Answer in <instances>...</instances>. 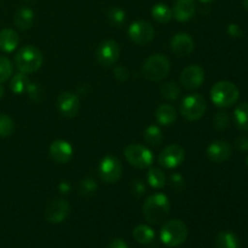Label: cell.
Wrapping results in <instances>:
<instances>
[{"mask_svg":"<svg viewBox=\"0 0 248 248\" xmlns=\"http://www.w3.org/2000/svg\"><path fill=\"white\" fill-rule=\"evenodd\" d=\"M171 210V202L165 194H154L144 201L143 215L147 222L153 225H159L169 216Z\"/></svg>","mask_w":248,"mask_h":248,"instance_id":"cell-1","label":"cell"},{"mask_svg":"<svg viewBox=\"0 0 248 248\" xmlns=\"http://www.w3.org/2000/svg\"><path fill=\"white\" fill-rule=\"evenodd\" d=\"M43 53L33 45H27L19 48L15 57V63H16L17 68L19 72L24 73V74H31V73L40 69V67L43 65Z\"/></svg>","mask_w":248,"mask_h":248,"instance_id":"cell-2","label":"cell"},{"mask_svg":"<svg viewBox=\"0 0 248 248\" xmlns=\"http://www.w3.org/2000/svg\"><path fill=\"white\" fill-rule=\"evenodd\" d=\"M188 237V228L179 219H172L165 223L160 232V239L166 246L178 247L184 244Z\"/></svg>","mask_w":248,"mask_h":248,"instance_id":"cell-3","label":"cell"},{"mask_svg":"<svg viewBox=\"0 0 248 248\" xmlns=\"http://www.w3.org/2000/svg\"><path fill=\"white\" fill-rule=\"evenodd\" d=\"M240 92L236 85L230 81H218L211 89V98L217 107L229 108L239 99Z\"/></svg>","mask_w":248,"mask_h":248,"instance_id":"cell-4","label":"cell"},{"mask_svg":"<svg viewBox=\"0 0 248 248\" xmlns=\"http://www.w3.org/2000/svg\"><path fill=\"white\" fill-rule=\"evenodd\" d=\"M171 63L165 55H152L145 60L142 72L145 79L150 81H160L169 75Z\"/></svg>","mask_w":248,"mask_h":248,"instance_id":"cell-5","label":"cell"},{"mask_svg":"<svg viewBox=\"0 0 248 248\" xmlns=\"http://www.w3.org/2000/svg\"><path fill=\"white\" fill-rule=\"evenodd\" d=\"M207 109V103L202 94L191 93L184 97L181 104V113L186 120L196 121L201 119Z\"/></svg>","mask_w":248,"mask_h":248,"instance_id":"cell-6","label":"cell"},{"mask_svg":"<svg viewBox=\"0 0 248 248\" xmlns=\"http://www.w3.org/2000/svg\"><path fill=\"white\" fill-rule=\"evenodd\" d=\"M99 178L107 184L116 183L123 176V165L120 160L113 155H107L101 160L98 166Z\"/></svg>","mask_w":248,"mask_h":248,"instance_id":"cell-7","label":"cell"},{"mask_svg":"<svg viewBox=\"0 0 248 248\" xmlns=\"http://www.w3.org/2000/svg\"><path fill=\"white\" fill-rule=\"evenodd\" d=\"M125 157L128 164L137 169H148L154 161L153 153L140 144H130L125 148Z\"/></svg>","mask_w":248,"mask_h":248,"instance_id":"cell-8","label":"cell"},{"mask_svg":"<svg viewBox=\"0 0 248 248\" xmlns=\"http://www.w3.org/2000/svg\"><path fill=\"white\" fill-rule=\"evenodd\" d=\"M120 56V46L114 40H104L98 45L96 58L103 67H111L115 64Z\"/></svg>","mask_w":248,"mask_h":248,"instance_id":"cell-9","label":"cell"},{"mask_svg":"<svg viewBox=\"0 0 248 248\" xmlns=\"http://www.w3.org/2000/svg\"><path fill=\"white\" fill-rule=\"evenodd\" d=\"M155 29L149 22L136 21L128 28V36L137 45H145L154 39Z\"/></svg>","mask_w":248,"mask_h":248,"instance_id":"cell-10","label":"cell"},{"mask_svg":"<svg viewBox=\"0 0 248 248\" xmlns=\"http://www.w3.org/2000/svg\"><path fill=\"white\" fill-rule=\"evenodd\" d=\"M186 159L184 148L178 144L167 145L159 155V164L165 169H176L179 165L183 164Z\"/></svg>","mask_w":248,"mask_h":248,"instance_id":"cell-11","label":"cell"},{"mask_svg":"<svg viewBox=\"0 0 248 248\" xmlns=\"http://www.w3.org/2000/svg\"><path fill=\"white\" fill-rule=\"evenodd\" d=\"M70 212V206L63 199H53L47 203L45 210V218L48 223L58 224L68 217Z\"/></svg>","mask_w":248,"mask_h":248,"instance_id":"cell-12","label":"cell"},{"mask_svg":"<svg viewBox=\"0 0 248 248\" xmlns=\"http://www.w3.org/2000/svg\"><path fill=\"white\" fill-rule=\"evenodd\" d=\"M57 108L65 118H74L80 109L79 97L72 91L62 92L57 98Z\"/></svg>","mask_w":248,"mask_h":248,"instance_id":"cell-13","label":"cell"},{"mask_svg":"<svg viewBox=\"0 0 248 248\" xmlns=\"http://www.w3.org/2000/svg\"><path fill=\"white\" fill-rule=\"evenodd\" d=\"M205 80V72L198 64L188 65L181 74V84L186 90H196L202 85Z\"/></svg>","mask_w":248,"mask_h":248,"instance_id":"cell-14","label":"cell"},{"mask_svg":"<svg viewBox=\"0 0 248 248\" xmlns=\"http://www.w3.org/2000/svg\"><path fill=\"white\" fill-rule=\"evenodd\" d=\"M206 154H207V157L212 162L222 164V162H225L232 156V147H230L227 140H217L208 145Z\"/></svg>","mask_w":248,"mask_h":248,"instance_id":"cell-15","label":"cell"},{"mask_svg":"<svg viewBox=\"0 0 248 248\" xmlns=\"http://www.w3.org/2000/svg\"><path fill=\"white\" fill-rule=\"evenodd\" d=\"M50 156L57 164H67L73 157V147L64 140H57L50 145Z\"/></svg>","mask_w":248,"mask_h":248,"instance_id":"cell-16","label":"cell"},{"mask_svg":"<svg viewBox=\"0 0 248 248\" xmlns=\"http://www.w3.org/2000/svg\"><path fill=\"white\" fill-rule=\"evenodd\" d=\"M195 47L193 38L186 33H178L171 39V50L174 55L179 57H186L190 55Z\"/></svg>","mask_w":248,"mask_h":248,"instance_id":"cell-17","label":"cell"},{"mask_svg":"<svg viewBox=\"0 0 248 248\" xmlns=\"http://www.w3.org/2000/svg\"><path fill=\"white\" fill-rule=\"evenodd\" d=\"M195 11V0H177L172 15L178 22H186L193 18Z\"/></svg>","mask_w":248,"mask_h":248,"instance_id":"cell-18","label":"cell"},{"mask_svg":"<svg viewBox=\"0 0 248 248\" xmlns=\"http://www.w3.org/2000/svg\"><path fill=\"white\" fill-rule=\"evenodd\" d=\"M19 43L18 34L14 29L5 28L0 31V50L4 52H12L17 48Z\"/></svg>","mask_w":248,"mask_h":248,"instance_id":"cell-19","label":"cell"},{"mask_svg":"<svg viewBox=\"0 0 248 248\" xmlns=\"http://www.w3.org/2000/svg\"><path fill=\"white\" fill-rule=\"evenodd\" d=\"M155 119L160 125L171 126L177 119V111L170 104H160L155 110Z\"/></svg>","mask_w":248,"mask_h":248,"instance_id":"cell-20","label":"cell"},{"mask_svg":"<svg viewBox=\"0 0 248 248\" xmlns=\"http://www.w3.org/2000/svg\"><path fill=\"white\" fill-rule=\"evenodd\" d=\"M15 26L19 31H27L31 28L34 23V12L27 6H21L15 14Z\"/></svg>","mask_w":248,"mask_h":248,"instance_id":"cell-21","label":"cell"},{"mask_svg":"<svg viewBox=\"0 0 248 248\" xmlns=\"http://www.w3.org/2000/svg\"><path fill=\"white\" fill-rule=\"evenodd\" d=\"M133 237H135V240L138 244L149 245L154 240L155 232L149 225L140 224L133 229Z\"/></svg>","mask_w":248,"mask_h":248,"instance_id":"cell-22","label":"cell"},{"mask_svg":"<svg viewBox=\"0 0 248 248\" xmlns=\"http://www.w3.org/2000/svg\"><path fill=\"white\" fill-rule=\"evenodd\" d=\"M217 248H240L239 237L230 232H222L216 237Z\"/></svg>","mask_w":248,"mask_h":248,"instance_id":"cell-23","label":"cell"},{"mask_svg":"<svg viewBox=\"0 0 248 248\" xmlns=\"http://www.w3.org/2000/svg\"><path fill=\"white\" fill-rule=\"evenodd\" d=\"M234 123L241 131H248V103H241L234 110Z\"/></svg>","mask_w":248,"mask_h":248,"instance_id":"cell-24","label":"cell"},{"mask_svg":"<svg viewBox=\"0 0 248 248\" xmlns=\"http://www.w3.org/2000/svg\"><path fill=\"white\" fill-rule=\"evenodd\" d=\"M29 84H31V81H29V78L27 77V74H24V73H18V74L15 75L11 79V81H10V89H11V91L14 92V93L22 94L24 93V92H27Z\"/></svg>","mask_w":248,"mask_h":248,"instance_id":"cell-25","label":"cell"},{"mask_svg":"<svg viewBox=\"0 0 248 248\" xmlns=\"http://www.w3.org/2000/svg\"><path fill=\"white\" fill-rule=\"evenodd\" d=\"M152 16L159 23H167L172 18V10L166 4L159 2V4L153 6Z\"/></svg>","mask_w":248,"mask_h":248,"instance_id":"cell-26","label":"cell"},{"mask_svg":"<svg viewBox=\"0 0 248 248\" xmlns=\"http://www.w3.org/2000/svg\"><path fill=\"white\" fill-rule=\"evenodd\" d=\"M144 140L147 144L152 145V147H157V145L161 144L162 140H164L161 128L156 125H150L144 132Z\"/></svg>","mask_w":248,"mask_h":248,"instance_id":"cell-27","label":"cell"},{"mask_svg":"<svg viewBox=\"0 0 248 248\" xmlns=\"http://www.w3.org/2000/svg\"><path fill=\"white\" fill-rule=\"evenodd\" d=\"M147 179L149 186L155 189H161L166 184V176L161 170L156 169V167H153L148 171Z\"/></svg>","mask_w":248,"mask_h":248,"instance_id":"cell-28","label":"cell"},{"mask_svg":"<svg viewBox=\"0 0 248 248\" xmlns=\"http://www.w3.org/2000/svg\"><path fill=\"white\" fill-rule=\"evenodd\" d=\"M107 19L113 27H121L126 22V14L120 7L113 6L107 11Z\"/></svg>","mask_w":248,"mask_h":248,"instance_id":"cell-29","label":"cell"},{"mask_svg":"<svg viewBox=\"0 0 248 248\" xmlns=\"http://www.w3.org/2000/svg\"><path fill=\"white\" fill-rule=\"evenodd\" d=\"M160 93L169 101H176L181 96V89L174 81H169L160 87Z\"/></svg>","mask_w":248,"mask_h":248,"instance_id":"cell-30","label":"cell"},{"mask_svg":"<svg viewBox=\"0 0 248 248\" xmlns=\"http://www.w3.org/2000/svg\"><path fill=\"white\" fill-rule=\"evenodd\" d=\"M15 132V123L6 114L0 113V137H9Z\"/></svg>","mask_w":248,"mask_h":248,"instance_id":"cell-31","label":"cell"},{"mask_svg":"<svg viewBox=\"0 0 248 248\" xmlns=\"http://www.w3.org/2000/svg\"><path fill=\"white\" fill-rule=\"evenodd\" d=\"M79 194L82 196H91L96 193L97 190V183L94 179L92 178H84L79 183L78 186Z\"/></svg>","mask_w":248,"mask_h":248,"instance_id":"cell-32","label":"cell"},{"mask_svg":"<svg viewBox=\"0 0 248 248\" xmlns=\"http://www.w3.org/2000/svg\"><path fill=\"white\" fill-rule=\"evenodd\" d=\"M230 124L229 114L227 111H218L213 118V127L217 131H224Z\"/></svg>","mask_w":248,"mask_h":248,"instance_id":"cell-33","label":"cell"},{"mask_svg":"<svg viewBox=\"0 0 248 248\" xmlns=\"http://www.w3.org/2000/svg\"><path fill=\"white\" fill-rule=\"evenodd\" d=\"M12 74V63L7 57L0 56V84L6 81Z\"/></svg>","mask_w":248,"mask_h":248,"instance_id":"cell-34","label":"cell"},{"mask_svg":"<svg viewBox=\"0 0 248 248\" xmlns=\"http://www.w3.org/2000/svg\"><path fill=\"white\" fill-rule=\"evenodd\" d=\"M27 93L29 94V98L31 101L35 102V103H39L43 99L44 90L40 86V84H33V82H31L28 86V90H27Z\"/></svg>","mask_w":248,"mask_h":248,"instance_id":"cell-35","label":"cell"},{"mask_svg":"<svg viewBox=\"0 0 248 248\" xmlns=\"http://www.w3.org/2000/svg\"><path fill=\"white\" fill-rule=\"evenodd\" d=\"M170 186L171 188H173L174 190L182 191L184 188H186V179L182 174L179 173H173L170 177Z\"/></svg>","mask_w":248,"mask_h":248,"instance_id":"cell-36","label":"cell"},{"mask_svg":"<svg viewBox=\"0 0 248 248\" xmlns=\"http://www.w3.org/2000/svg\"><path fill=\"white\" fill-rule=\"evenodd\" d=\"M130 189H131V193H132L135 196H137V198L142 196L143 194L145 193V190H147L145 184L143 183L140 179H133V181H131Z\"/></svg>","mask_w":248,"mask_h":248,"instance_id":"cell-37","label":"cell"},{"mask_svg":"<svg viewBox=\"0 0 248 248\" xmlns=\"http://www.w3.org/2000/svg\"><path fill=\"white\" fill-rule=\"evenodd\" d=\"M114 77L119 80V81H126L130 78V72L124 65H116L114 68Z\"/></svg>","mask_w":248,"mask_h":248,"instance_id":"cell-38","label":"cell"},{"mask_svg":"<svg viewBox=\"0 0 248 248\" xmlns=\"http://www.w3.org/2000/svg\"><path fill=\"white\" fill-rule=\"evenodd\" d=\"M235 148L241 153L248 152V136H240V137H237L235 140Z\"/></svg>","mask_w":248,"mask_h":248,"instance_id":"cell-39","label":"cell"},{"mask_svg":"<svg viewBox=\"0 0 248 248\" xmlns=\"http://www.w3.org/2000/svg\"><path fill=\"white\" fill-rule=\"evenodd\" d=\"M227 31H228V34L232 36V38L237 39V38H241V36L244 35V31H242L241 27L236 23H230L229 26H228Z\"/></svg>","mask_w":248,"mask_h":248,"instance_id":"cell-40","label":"cell"},{"mask_svg":"<svg viewBox=\"0 0 248 248\" xmlns=\"http://www.w3.org/2000/svg\"><path fill=\"white\" fill-rule=\"evenodd\" d=\"M108 248H128L127 244H126L124 240L121 239H114L111 240L110 244H109Z\"/></svg>","mask_w":248,"mask_h":248,"instance_id":"cell-41","label":"cell"},{"mask_svg":"<svg viewBox=\"0 0 248 248\" xmlns=\"http://www.w3.org/2000/svg\"><path fill=\"white\" fill-rule=\"evenodd\" d=\"M70 190H72V186H70L68 182L63 181L58 184V191H60L61 194H63V195H65V194H69Z\"/></svg>","mask_w":248,"mask_h":248,"instance_id":"cell-42","label":"cell"},{"mask_svg":"<svg viewBox=\"0 0 248 248\" xmlns=\"http://www.w3.org/2000/svg\"><path fill=\"white\" fill-rule=\"evenodd\" d=\"M242 6H244L245 10L248 11V0H242Z\"/></svg>","mask_w":248,"mask_h":248,"instance_id":"cell-43","label":"cell"},{"mask_svg":"<svg viewBox=\"0 0 248 248\" xmlns=\"http://www.w3.org/2000/svg\"><path fill=\"white\" fill-rule=\"evenodd\" d=\"M2 94H4V86H2L1 84H0V98L2 97Z\"/></svg>","mask_w":248,"mask_h":248,"instance_id":"cell-44","label":"cell"},{"mask_svg":"<svg viewBox=\"0 0 248 248\" xmlns=\"http://www.w3.org/2000/svg\"><path fill=\"white\" fill-rule=\"evenodd\" d=\"M200 1H202V2H211V1H213V0H200Z\"/></svg>","mask_w":248,"mask_h":248,"instance_id":"cell-45","label":"cell"},{"mask_svg":"<svg viewBox=\"0 0 248 248\" xmlns=\"http://www.w3.org/2000/svg\"><path fill=\"white\" fill-rule=\"evenodd\" d=\"M246 162H247V166H248V157H247V160H246Z\"/></svg>","mask_w":248,"mask_h":248,"instance_id":"cell-46","label":"cell"},{"mask_svg":"<svg viewBox=\"0 0 248 248\" xmlns=\"http://www.w3.org/2000/svg\"><path fill=\"white\" fill-rule=\"evenodd\" d=\"M28 1H31V0H28Z\"/></svg>","mask_w":248,"mask_h":248,"instance_id":"cell-47","label":"cell"}]
</instances>
